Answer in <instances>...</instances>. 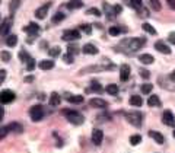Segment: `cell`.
Wrapping results in <instances>:
<instances>
[{
    "instance_id": "48",
    "label": "cell",
    "mask_w": 175,
    "mask_h": 153,
    "mask_svg": "<svg viewBox=\"0 0 175 153\" xmlns=\"http://www.w3.org/2000/svg\"><path fill=\"white\" fill-rule=\"evenodd\" d=\"M6 79V70H0V85L5 82Z\"/></svg>"
},
{
    "instance_id": "50",
    "label": "cell",
    "mask_w": 175,
    "mask_h": 153,
    "mask_svg": "<svg viewBox=\"0 0 175 153\" xmlns=\"http://www.w3.org/2000/svg\"><path fill=\"white\" fill-rule=\"evenodd\" d=\"M3 117H5V110H3V106L0 105V121L3 120Z\"/></svg>"
},
{
    "instance_id": "49",
    "label": "cell",
    "mask_w": 175,
    "mask_h": 153,
    "mask_svg": "<svg viewBox=\"0 0 175 153\" xmlns=\"http://www.w3.org/2000/svg\"><path fill=\"white\" fill-rule=\"evenodd\" d=\"M166 3L169 5L171 9H174V10H175V0H166Z\"/></svg>"
},
{
    "instance_id": "19",
    "label": "cell",
    "mask_w": 175,
    "mask_h": 153,
    "mask_svg": "<svg viewBox=\"0 0 175 153\" xmlns=\"http://www.w3.org/2000/svg\"><path fill=\"white\" fill-rule=\"evenodd\" d=\"M53 67H54V61L53 60H43V61L39 63V69H43V70H51Z\"/></svg>"
},
{
    "instance_id": "16",
    "label": "cell",
    "mask_w": 175,
    "mask_h": 153,
    "mask_svg": "<svg viewBox=\"0 0 175 153\" xmlns=\"http://www.w3.org/2000/svg\"><path fill=\"white\" fill-rule=\"evenodd\" d=\"M108 105L104 99H101V98H94V99H90V106H94V108H105V106Z\"/></svg>"
},
{
    "instance_id": "4",
    "label": "cell",
    "mask_w": 175,
    "mask_h": 153,
    "mask_svg": "<svg viewBox=\"0 0 175 153\" xmlns=\"http://www.w3.org/2000/svg\"><path fill=\"white\" fill-rule=\"evenodd\" d=\"M126 118L134 127H140L142 125V114L140 112H128V114H126Z\"/></svg>"
},
{
    "instance_id": "3",
    "label": "cell",
    "mask_w": 175,
    "mask_h": 153,
    "mask_svg": "<svg viewBox=\"0 0 175 153\" xmlns=\"http://www.w3.org/2000/svg\"><path fill=\"white\" fill-rule=\"evenodd\" d=\"M29 117L32 121H39L43 120L44 117V110L41 105H34L31 110H29Z\"/></svg>"
},
{
    "instance_id": "7",
    "label": "cell",
    "mask_w": 175,
    "mask_h": 153,
    "mask_svg": "<svg viewBox=\"0 0 175 153\" xmlns=\"http://www.w3.org/2000/svg\"><path fill=\"white\" fill-rule=\"evenodd\" d=\"M16 95H15L12 91H3L0 93V104H10L13 102Z\"/></svg>"
},
{
    "instance_id": "22",
    "label": "cell",
    "mask_w": 175,
    "mask_h": 153,
    "mask_svg": "<svg viewBox=\"0 0 175 153\" xmlns=\"http://www.w3.org/2000/svg\"><path fill=\"white\" fill-rule=\"evenodd\" d=\"M60 104V96L57 92H53L51 95H50V105L51 106H57Z\"/></svg>"
},
{
    "instance_id": "35",
    "label": "cell",
    "mask_w": 175,
    "mask_h": 153,
    "mask_svg": "<svg viewBox=\"0 0 175 153\" xmlns=\"http://www.w3.org/2000/svg\"><path fill=\"white\" fill-rule=\"evenodd\" d=\"M140 89H142L143 93H146V95H149V93L152 92V89H153V86H152L150 83H145V85H142V88H140Z\"/></svg>"
},
{
    "instance_id": "42",
    "label": "cell",
    "mask_w": 175,
    "mask_h": 153,
    "mask_svg": "<svg viewBox=\"0 0 175 153\" xmlns=\"http://www.w3.org/2000/svg\"><path fill=\"white\" fill-rule=\"evenodd\" d=\"M86 13L88 15H95V16H101V12L98 9H88L86 10Z\"/></svg>"
},
{
    "instance_id": "31",
    "label": "cell",
    "mask_w": 175,
    "mask_h": 153,
    "mask_svg": "<svg viewBox=\"0 0 175 153\" xmlns=\"http://www.w3.org/2000/svg\"><path fill=\"white\" fill-rule=\"evenodd\" d=\"M63 19H64V13H62V12H57V13L53 16V24H60Z\"/></svg>"
},
{
    "instance_id": "36",
    "label": "cell",
    "mask_w": 175,
    "mask_h": 153,
    "mask_svg": "<svg viewBox=\"0 0 175 153\" xmlns=\"http://www.w3.org/2000/svg\"><path fill=\"white\" fill-rule=\"evenodd\" d=\"M140 142H142V137H140L139 134H134V136H131V137H130V143H131L133 146H136V144H139Z\"/></svg>"
},
{
    "instance_id": "12",
    "label": "cell",
    "mask_w": 175,
    "mask_h": 153,
    "mask_svg": "<svg viewBox=\"0 0 175 153\" xmlns=\"http://www.w3.org/2000/svg\"><path fill=\"white\" fill-rule=\"evenodd\" d=\"M48 9H50V3H48V5L41 6V7H38V9L35 10V16H37L38 19H44V18L47 16V13H48Z\"/></svg>"
},
{
    "instance_id": "41",
    "label": "cell",
    "mask_w": 175,
    "mask_h": 153,
    "mask_svg": "<svg viewBox=\"0 0 175 153\" xmlns=\"http://www.w3.org/2000/svg\"><path fill=\"white\" fill-rule=\"evenodd\" d=\"M0 58H2L3 61H9V60H10V54L7 53V51H2V53H0Z\"/></svg>"
},
{
    "instance_id": "20",
    "label": "cell",
    "mask_w": 175,
    "mask_h": 153,
    "mask_svg": "<svg viewBox=\"0 0 175 153\" xmlns=\"http://www.w3.org/2000/svg\"><path fill=\"white\" fill-rule=\"evenodd\" d=\"M147 105H149V106H161L159 96H158V95H152L150 98L147 99Z\"/></svg>"
},
{
    "instance_id": "25",
    "label": "cell",
    "mask_w": 175,
    "mask_h": 153,
    "mask_svg": "<svg viewBox=\"0 0 175 153\" xmlns=\"http://www.w3.org/2000/svg\"><path fill=\"white\" fill-rule=\"evenodd\" d=\"M67 99H69L70 104H82V102H83V96L82 95H70Z\"/></svg>"
},
{
    "instance_id": "27",
    "label": "cell",
    "mask_w": 175,
    "mask_h": 153,
    "mask_svg": "<svg viewBox=\"0 0 175 153\" xmlns=\"http://www.w3.org/2000/svg\"><path fill=\"white\" fill-rule=\"evenodd\" d=\"M105 91L108 92L109 95H117V93H118V86L114 85V83H111V85H108V86L105 88Z\"/></svg>"
},
{
    "instance_id": "23",
    "label": "cell",
    "mask_w": 175,
    "mask_h": 153,
    "mask_svg": "<svg viewBox=\"0 0 175 153\" xmlns=\"http://www.w3.org/2000/svg\"><path fill=\"white\" fill-rule=\"evenodd\" d=\"M139 58H140V61L143 64H152V63L155 61V58L152 57V54H142Z\"/></svg>"
},
{
    "instance_id": "29",
    "label": "cell",
    "mask_w": 175,
    "mask_h": 153,
    "mask_svg": "<svg viewBox=\"0 0 175 153\" xmlns=\"http://www.w3.org/2000/svg\"><path fill=\"white\" fill-rule=\"evenodd\" d=\"M90 88H92V91L96 92V93H102V92H104V88L101 86L98 82H92V83H90Z\"/></svg>"
},
{
    "instance_id": "47",
    "label": "cell",
    "mask_w": 175,
    "mask_h": 153,
    "mask_svg": "<svg viewBox=\"0 0 175 153\" xmlns=\"http://www.w3.org/2000/svg\"><path fill=\"white\" fill-rule=\"evenodd\" d=\"M168 41H169L171 44H174V45H175V32H171L169 35H168Z\"/></svg>"
},
{
    "instance_id": "40",
    "label": "cell",
    "mask_w": 175,
    "mask_h": 153,
    "mask_svg": "<svg viewBox=\"0 0 175 153\" xmlns=\"http://www.w3.org/2000/svg\"><path fill=\"white\" fill-rule=\"evenodd\" d=\"M81 29L85 34H88V35H89V34L92 32V25H81Z\"/></svg>"
},
{
    "instance_id": "38",
    "label": "cell",
    "mask_w": 175,
    "mask_h": 153,
    "mask_svg": "<svg viewBox=\"0 0 175 153\" xmlns=\"http://www.w3.org/2000/svg\"><path fill=\"white\" fill-rule=\"evenodd\" d=\"M7 133H9V128H7V127H0V140L5 139L6 136H7Z\"/></svg>"
},
{
    "instance_id": "44",
    "label": "cell",
    "mask_w": 175,
    "mask_h": 153,
    "mask_svg": "<svg viewBox=\"0 0 175 153\" xmlns=\"http://www.w3.org/2000/svg\"><path fill=\"white\" fill-rule=\"evenodd\" d=\"M139 73L143 76V79H149V76H150V74H149V72H147V70H145V69H140V70H139Z\"/></svg>"
},
{
    "instance_id": "11",
    "label": "cell",
    "mask_w": 175,
    "mask_h": 153,
    "mask_svg": "<svg viewBox=\"0 0 175 153\" xmlns=\"http://www.w3.org/2000/svg\"><path fill=\"white\" fill-rule=\"evenodd\" d=\"M128 76H130V66L127 64H123L121 69H120V80L121 82H127Z\"/></svg>"
},
{
    "instance_id": "43",
    "label": "cell",
    "mask_w": 175,
    "mask_h": 153,
    "mask_svg": "<svg viewBox=\"0 0 175 153\" xmlns=\"http://www.w3.org/2000/svg\"><path fill=\"white\" fill-rule=\"evenodd\" d=\"M131 5H133V7L140 9L142 7V0H131Z\"/></svg>"
},
{
    "instance_id": "45",
    "label": "cell",
    "mask_w": 175,
    "mask_h": 153,
    "mask_svg": "<svg viewBox=\"0 0 175 153\" xmlns=\"http://www.w3.org/2000/svg\"><path fill=\"white\" fill-rule=\"evenodd\" d=\"M64 61H66V63H73V56H71L70 53L64 54Z\"/></svg>"
},
{
    "instance_id": "32",
    "label": "cell",
    "mask_w": 175,
    "mask_h": 153,
    "mask_svg": "<svg viewBox=\"0 0 175 153\" xmlns=\"http://www.w3.org/2000/svg\"><path fill=\"white\" fill-rule=\"evenodd\" d=\"M108 34L111 37H118L120 34H121V29H120L118 26H111V28L108 29Z\"/></svg>"
},
{
    "instance_id": "34",
    "label": "cell",
    "mask_w": 175,
    "mask_h": 153,
    "mask_svg": "<svg viewBox=\"0 0 175 153\" xmlns=\"http://www.w3.org/2000/svg\"><path fill=\"white\" fill-rule=\"evenodd\" d=\"M60 54H62V50H60L58 45H57V47L50 48V56H51V57H58Z\"/></svg>"
},
{
    "instance_id": "33",
    "label": "cell",
    "mask_w": 175,
    "mask_h": 153,
    "mask_svg": "<svg viewBox=\"0 0 175 153\" xmlns=\"http://www.w3.org/2000/svg\"><path fill=\"white\" fill-rule=\"evenodd\" d=\"M19 60H21V61L28 63L29 60H31V57H29V54L26 53V51H24V50H22V51H19Z\"/></svg>"
},
{
    "instance_id": "46",
    "label": "cell",
    "mask_w": 175,
    "mask_h": 153,
    "mask_svg": "<svg viewBox=\"0 0 175 153\" xmlns=\"http://www.w3.org/2000/svg\"><path fill=\"white\" fill-rule=\"evenodd\" d=\"M113 9H114V15H118V13H121V6L120 5H115V6H113Z\"/></svg>"
},
{
    "instance_id": "5",
    "label": "cell",
    "mask_w": 175,
    "mask_h": 153,
    "mask_svg": "<svg viewBox=\"0 0 175 153\" xmlns=\"http://www.w3.org/2000/svg\"><path fill=\"white\" fill-rule=\"evenodd\" d=\"M79 38H81V32L76 31V29H69V31H64V34H63V39L69 41V43L76 41V39H79Z\"/></svg>"
},
{
    "instance_id": "9",
    "label": "cell",
    "mask_w": 175,
    "mask_h": 153,
    "mask_svg": "<svg viewBox=\"0 0 175 153\" xmlns=\"http://www.w3.org/2000/svg\"><path fill=\"white\" fill-rule=\"evenodd\" d=\"M102 139H104V133H102V130L95 128L94 131H92V142H94V144L99 146V144L102 143Z\"/></svg>"
},
{
    "instance_id": "13",
    "label": "cell",
    "mask_w": 175,
    "mask_h": 153,
    "mask_svg": "<svg viewBox=\"0 0 175 153\" xmlns=\"http://www.w3.org/2000/svg\"><path fill=\"white\" fill-rule=\"evenodd\" d=\"M149 136H150L152 139L155 140V142H156L158 144H163V143H165V137H163V136H162V134L159 133V131L150 130V131H149Z\"/></svg>"
},
{
    "instance_id": "53",
    "label": "cell",
    "mask_w": 175,
    "mask_h": 153,
    "mask_svg": "<svg viewBox=\"0 0 175 153\" xmlns=\"http://www.w3.org/2000/svg\"><path fill=\"white\" fill-rule=\"evenodd\" d=\"M172 73H175V72H172Z\"/></svg>"
},
{
    "instance_id": "1",
    "label": "cell",
    "mask_w": 175,
    "mask_h": 153,
    "mask_svg": "<svg viewBox=\"0 0 175 153\" xmlns=\"http://www.w3.org/2000/svg\"><path fill=\"white\" fill-rule=\"evenodd\" d=\"M145 45V39L143 38H127V39H123L121 43L114 48L115 51H121L124 54H128V53H134Z\"/></svg>"
},
{
    "instance_id": "14",
    "label": "cell",
    "mask_w": 175,
    "mask_h": 153,
    "mask_svg": "<svg viewBox=\"0 0 175 153\" xmlns=\"http://www.w3.org/2000/svg\"><path fill=\"white\" fill-rule=\"evenodd\" d=\"M82 50H83V53H85V54H89V56H94V54H98V53H99V50L95 47L94 44H85Z\"/></svg>"
},
{
    "instance_id": "30",
    "label": "cell",
    "mask_w": 175,
    "mask_h": 153,
    "mask_svg": "<svg viewBox=\"0 0 175 153\" xmlns=\"http://www.w3.org/2000/svg\"><path fill=\"white\" fill-rule=\"evenodd\" d=\"M149 5H150V7L155 12H159L161 10V2L159 0H149Z\"/></svg>"
},
{
    "instance_id": "2",
    "label": "cell",
    "mask_w": 175,
    "mask_h": 153,
    "mask_svg": "<svg viewBox=\"0 0 175 153\" xmlns=\"http://www.w3.org/2000/svg\"><path fill=\"white\" fill-rule=\"evenodd\" d=\"M63 114L66 115V118L69 121H70L71 124H83V121H85V118H83V115H81L77 111H71V110H63Z\"/></svg>"
},
{
    "instance_id": "39",
    "label": "cell",
    "mask_w": 175,
    "mask_h": 153,
    "mask_svg": "<svg viewBox=\"0 0 175 153\" xmlns=\"http://www.w3.org/2000/svg\"><path fill=\"white\" fill-rule=\"evenodd\" d=\"M67 51H69V53H70V54H76V53H77V51H79V48L76 47L75 44H71V43H70V45L67 47Z\"/></svg>"
},
{
    "instance_id": "18",
    "label": "cell",
    "mask_w": 175,
    "mask_h": 153,
    "mask_svg": "<svg viewBox=\"0 0 175 153\" xmlns=\"http://www.w3.org/2000/svg\"><path fill=\"white\" fill-rule=\"evenodd\" d=\"M67 7L69 9H81V7H83V2L82 0H70L67 3Z\"/></svg>"
},
{
    "instance_id": "21",
    "label": "cell",
    "mask_w": 175,
    "mask_h": 153,
    "mask_svg": "<svg viewBox=\"0 0 175 153\" xmlns=\"http://www.w3.org/2000/svg\"><path fill=\"white\" fill-rule=\"evenodd\" d=\"M9 131H13V133H22L24 131V127L19 124V123H12V124L7 125Z\"/></svg>"
},
{
    "instance_id": "51",
    "label": "cell",
    "mask_w": 175,
    "mask_h": 153,
    "mask_svg": "<svg viewBox=\"0 0 175 153\" xmlns=\"http://www.w3.org/2000/svg\"><path fill=\"white\" fill-rule=\"evenodd\" d=\"M26 82H32L34 80V76H26V79H25Z\"/></svg>"
},
{
    "instance_id": "26",
    "label": "cell",
    "mask_w": 175,
    "mask_h": 153,
    "mask_svg": "<svg viewBox=\"0 0 175 153\" xmlns=\"http://www.w3.org/2000/svg\"><path fill=\"white\" fill-rule=\"evenodd\" d=\"M18 44V37L16 35H9L7 38H6V45L7 47H15Z\"/></svg>"
},
{
    "instance_id": "15",
    "label": "cell",
    "mask_w": 175,
    "mask_h": 153,
    "mask_svg": "<svg viewBox=\"0 0 175 153\" xmlns=\"http://www.w3.org/2000/svg\"><path fill=\"white\" fill-rule=\"evenodd\" d=\"M155 48H156L159 53L162 54H171V48L166 45V44H163L162 41H158L156 44H155Z\"/></svg>"
},
{
    "instance_id": "17",
    "label": "cell",
    "mask_w": 175,
    "mask_h": 153,
    "mask_svg": "<svg viewBox=\"0 0 175 153\" xmlns=\"http://www.w3.org/2000/svg\"><path fill=\"white\" fill-rule=\"evenodd\" d=\"M130 104H131L133 106H142L143 105V99L140 95H133L131 98H130Z\"/></svg>"
},
{
    "instance_id": "37",
    "label": "cell",
    "mask_w": 175,
    "mask_h": 153,
    "mask_svg": "<svg viewBox=\"0 0 175 153\" xmlns=\"http://www.w3.org/2000/svg\"><path fill=\"white\" fill-rule=\"evenodd\" d=\"M35 66H37L35 60H34V58H31V60L26 63V70H28V72H32L34 69H35Z\"/></svg>"
},
{
    "instance_id": "24",
    "label": "cell",
    "mask_w": 175,
    "mask_h": 153,
    "mask_svg": "<svg viewBox=\"0 0 175 153\" xmlns=\"http://www.w3.org/2000/svg\"><path fill=\"white\" fill-rule=\"evenodd\" d=\"M19 6H21V0H10L9 2V9H10V13L13 15L16 10L19 9Z\"/></svg>"
},
{
    "instance_id": "8",
    "label": "cell",
    "mask_w": 175,
    "mask_h": 153,
    "mask_svg": "<svg viewBox=\"0 0 175 153\" xmlns=\"http://www.w3.org/2000/svg\"><path fill=\"white\" fill-rule=\"evenodd\" d=\"M162 121H163V124L169 125V127H175L174 114H172L169 110H165V111H163V114H162Z\"/></svg>"
},
{
    "instance_id": "52",
    "label": "cell",
    "mask_w": 175,
    "mask_h": 153,
    "mask_svg": "<svg viewBox=\"0 0 175 153\" xmlns=\"http://www.w3.org/2000/svg\"><path fill=\"white\" fill-rule=\"evenodd\" d=\"M172 136H174V139H175V130H174V133H172Z\"/></svg>"
},
{
    "instance_id": "10",
    "label": "cell",
    "mask_w": 175,
    "mask_h": 153,
    "mask_svg": "<svg viewBox=\"0 0 175 153\" xmlns=\"http://www.w3.org/2000/svg\"><path fill=\"white\" fill-rule=\"evenodd\" d=\"M10 28H12V19L10 18L3 19V22L0 24V35H6L10 31Z\"/></svg>"
},
{
    "instance_id": "28",
    "label": "cell",
    "mask_w": 175,
    "mask_h": 153,
    "mask_svg": "<svg viewBox=\"0 0 175 153\" xmlns=\"http://www.w3.org/2000/svg\"><path fill=\"white\" fill-rule=\"evenodd\" d=\"M142 28H143V31H146V32L150 34V35H156V29L153 28L150 24H143Z\"/></svg>"
},
{
    "instance_id": "6",
    "label": "cell",
    "mask_w": 175,
    "mask_h": 153,
    "mask_svg": "<svg viewBox=\"0 0 175 153\" xmlns=\"http://www.w3.org/2000/svg\"><path fill=\"white\" fill-rule=\"evenodd\" d=\"M24 31L28 34L29 37H34V38H37L38 35H39V25L35 24V22H31L28 26H25Z\"/></svg>"
}]
</instances>
